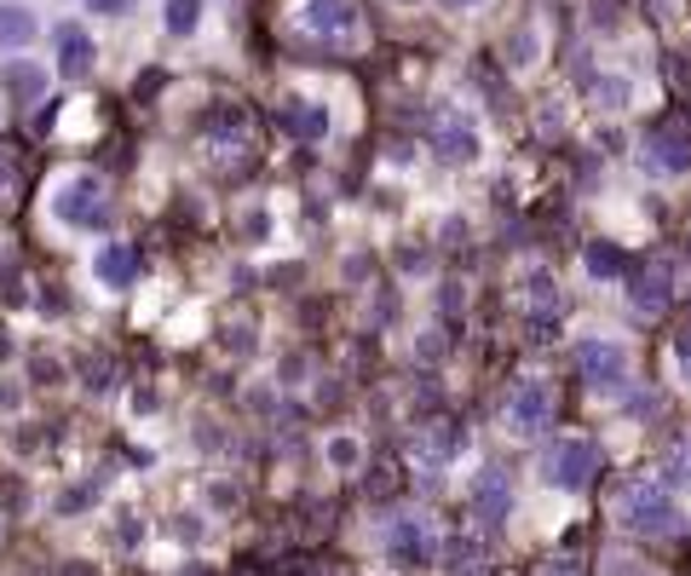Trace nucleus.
Here are the masks:
<instances>
[{
  "label": "nucleus",
  "mask_w": 691,
  "mask_h": 576,
  "mask_svg": "<svg viewBox=\"0 0 691 576\" xmlns=\"http://www.w3.org/2000/svg\"><path fill=\"white\" fill-rule=\"evenodd\" d=\"M611 514H617L622 530H634V537H675V530H680V507H675V496H668L657 479L617 484Z\"/></svg>",
  "instance_id": "nucleus-1"
},
{
  "label": "nucleus",
  "mask_w": 691,
  "mask_h": 576,
  "mask_svg": "<svg viewBox=\"0 0 691 576\" xmlns=\"http://www.w3.org/2000/svg\"><path fill=\"white\" fill-rule=\"evenodd\" d=\"M53 219L70 231H99L110 226V185L99 173H70L53 185Z\"/></svg>",
  "instance_id": "nucleus-2"
},
{
  "label": "nucleus",
  "mask_w": 691,
  "mask_h": 576,
  "mask_svg": "<svg viewBox=\"0 0 691 576\" xmlns=\"http://www.w3.org/2000/svg\"><path fill=\"white\" fill-rule=\"evenodd\" d=\"M640 168L652 173V180H686L691 173V127H686V116H663V122L645 127Z\"/></svg>",
  "instance_id": "nucleus-3"
},
{
  "label": "nucleus",
  "mask_w": 691,
  "mask_h": 576,
  "mask_svg": "<svg viewBox=\"0 0 691 576\" xmlns=\"http://www.w3.org/2000/svg\"><path fill=\"white\" fill-rule=\"evenodd\" d=\"M599 445L594 438H553V445L542 450V484H553V491H588V484L599 479Z\"/></svg>",
  "instance_id": "nucleus-4"
},
{
  "label": "nucleus",
  "mask_w": 691,
  "mask_h": 576,
  "mask_svg": "<svg viewBox=\"0 0 691 576\" xmlns=\"http://www.w3.org/2000/svg\"><path fill=\"white\" fill-rule=\"evenodd\" d=\"M502 421L513 438H542L553 427V392L548 381H537V375H525V381L507 387V404H502Z\"/></svg>",
  "instance_id": "nucleus-5"
},
{
  "label": "nucleus",
  "mask_w": 691,
  "mask_h": 576,
  "mask_svg": "<svg viewBox=\"0 0 691 576\" xmlns=\"http://www.w3.org/2000/svg\"><path fill=\"white\" fill-rule=\"evenodd\" d=\"M629 306L634 318H663L668 306H675V265H668V254H645L640 265H629Z\"/></svg>",
  "instance_id": "nucleus-6"
},
{
  "label": "nucleus",
  "mask_w": 691,
  "mask_h": 576,
  "mask_svg": "<svg viewBox=\"0 0 691 576\" xmlns=\"http://www.w3.org/2000/svg\"><path fill=\"white\" fill-rule=\"evenodd\" d=\"M571 369H576V381L594 387V392H611L629 381V346H617V341H576L571 352Z\"/></svg>",
  "instance_id": "nucleus-7"
},
{
  "label": "nucleus",
  "mask_w": 691,
  "mask_h": 576,
  "mask_svg": "<svg viewBox=\"0 0 691 576\" xmlns=\"http://www.w3.org/2000/svg\"><path fill=\"white\" fill-rule=\"evenodd\" d=\"M387 560H392V565H404V571L433 565V560H438V537H433V525L421 519V514H398L392 530H387Z\"/></svg>",
  "instance_id": "nucleus-8"
},
{
  "label": "nucleus",
  "mask_w": 691,
  "mask_h": 576,
  "mask_svg": "<svg viewBox=\"0 0 691 576\" xmlns=\"http://www.w3.org/2000/svg\"><path fill=\"white\" fill-rule=\"evenodd\" d=\"M427 139H433V157L450 162V168H461V162L479 157V133H473V122H467L461 110H438Z\"/></svg>",
  "instance_id": "nucleus-9"
},
{
  "label": "nucleus",
  "mask_w": 691,
  "mask_h": 576,
  "mask_svg": "<svg viewBox=\"0 0 691 576\" xmlns=\"http://www.w3.org/2000/svg\"><path fill=\"white\" fill-rule=\"evenodd\" d=\"M456 450H461V421H450V415H438V421H427V427L415 433V461H421V473H438Z\"/></svg>",
  "instance_id": "nucleus-10"
},
{
  "label": "nucleus",
  "mask_w": 691,
  "mask_h": 576,
  "mask_svg": "<svg viewBox=\"0 0 691 576\" xmlns=\"http://www.w3.org/2000/svg\"><path fill=\"white\" fill-rule=\"evenodd\" d=\"M53 47H58V76H64V81H87V76H93L99 47H93V35H87L81 24H58Z\"/></svg>",
  "instance_id": "nucleus-11"
},
{
  "label": "nucleus",
  "mask_w": 691,
  "mask_h": 576,
  "mask_svg": "<svg viewBox=\"0 0 691 576\" xmlns=\"http://www.w3.org/2000/svg\"><path fill=\"white\" fill-rule=\"evenodd\" d=\"M473 507H479L484 525H507V514H513V479L502 468H479V479H473Z\"/></svg>",
  "instance_id": "nucleus-12"
},
{
  "label": "nucleus",
  "mask_w": 691,
  "mask_h": 576,
  "mask_svg": "<svg viewBox=\"0 0 691 576\" xmlns=\"http://www.w3.org/2000/svg\"><path fill=\"white\" fill-rule=\"evenodd\" d=\"M300 24H306L311 35L341 41V35H352V30H358V7H352V0H306Z\"/></svg>",
  "instance_id": "nucleus-13"
},
{
  "label": "nucleus",
  "mask_w": 691,
  "mask_h": 576,
  "mask_svg": "<svg viewBox=\"0 0 691 576\" xmlns=\"http://www.w3.org/2000/svg\"><path fill=\"white\" fill-rule=\"evenodd\" d=\"M283 127L295 145H323L329 139V110L318 99H283Z\"/></svg>",
  "instance_id": "nucleus-14"
},
{
  "label": "nucleus",
  "mask_w": 691,
  "mask_h": 576,
  "mask_svg": "<svg viewBox=\"0 0 691 576\" xmlns=\"http://www.w3.org/2000/svg\"><path fill=\"white\" fill-rule=\"evenodd\" d=\"M93 272H99L104 288H133V283H139V249H133V242H104L99 260H93Z\"/></svg>",
  "instance_id": "nucleus-15"
},
{
  "label": "nucleus",
  "mask_w": 691,
  "mask_h": 576,
  "mask_svg": "<svg viewBox=\"0 0 691 576\" xmlns=\"http://www.w3.org/2000/svg\"><path fill=\"white\" fill-rule=\"evenodd\" d=\"M583 265H588V277H594V283H617L634 260H629V249H622V242L599 237V242H588V249H583Z\"/></svg>",
  "instance_id": "nucleus-16"
},
{
  "label": "nucleus",
  "mask_w": 691,
  "mask_h": 576,
  "mask_svg": "<svg viewBox=\"0 0 691 576\" xmlns=\"http://www.w3.org/2000/svg\"><path fill=\"white\" fill-rule=\"evenodd\" d=\"M7 93L18 99V104H47L41 93H47V70L41 64H30V58H12L7 64Z\"/></svg>",
  "instance_id": "nucleus-17"
},
{
  "label": "nucleus",
  "mask_w": 691,
  "mask_h": 576,
  "mask_svg": "<svg viewBox=\"0 0 691 576\" xmlns=\"http://www.w3.org/2000/svg\"><path fill=\"white\" fill-rule=\"evenodd\" d=\"M663 491H691V433H675L663 450Z\"/></svg>",
  "instance_id": "nucleus-18"
},
{
  "label": "nucleus",
  "mask_w": 691,
  "mask_h": 576,
  "mask_svg": "<svg viewBox=\"0 0 691 576\" xmlns=\"http://www.w3.org/2000/svg\"><path fill=\"white\" fill-rule=\"evenodd\" d=\"M35 12L30 7H0V53H24L35 41Z\"/></svg>",
  "instance_id": "nucleus-19"
},
{
  "label": "nucleus",
  "mask_w": 691,
  "mask_h": 576,
  "mask_svg": "<svg viewBox=\"0 0 691 576\" xmlns=\"http://www.w3.org/2000/svg\"><path fill=\"white\" fill-rule=\"evenodd\" d=\"M519 288H525V312L530 318H560V288H553L548 272H530Z\"/></svg>",
  "instance_id": "nucleus-20"
},
{
  "label": "nucleus",
  "mask_w": 691,
  "mask_h": 576,
  "mask_svg": "<svg viewBox=\"0 0 691 576\" xmlns=\"http://www.w3.org/2000/svg\"><path fill=\"white\" fill-rule=\"evenodd\" d=\"M162 24H168V35H191L196 24H203V0H168Z\"/></svg>",
  "instance_id": "nucleus-21"
},
{
  "label": "nucleus",
  "mask_w": 691,
  "mask_h": 576,
  "mask_svg": "<svg viewBox=\"0 0 691 576\" xmlns=\"http://www.w3.org/2000/svg\"><path fill=\"white\" fill-rule=\"evenodd\" d=\"M588 93H594L599 110H622V104L634 99V87L622 81V76H594V81H588Z\"/></svg>",
  "instance_id": "nucleus-22"
},
{
  "label": "nucleus",
  "mask_w": 691,
  "mask_h": 576,
  "mask_svg": "<svg viewBox=\"0 0 691 576\" xmlns=\"http://www.w3.org/2000/svg\"><path fill=\"white\" fill-rule=\"evenodd\" d=\"M444 352H450V335H444V329H421L415 358H421V364H444Z\"/></svg>",
  "instance_id": "nucleus-23"
},
{
  "label": "nucleus",
  "mask_w": 691,
  "mask_h": 576,
  "mask_svg": "<svg viewBox=\"0 0 691 576\" xmlns=\"http://www.w3.org/2000/svg\"><path fill=\"white\" fill-rule=\"evenodd\" d=\"M329 461H334V468H341V473H352V468H358V461H364L358 438H334V445H329Z\"/></svg>",
  "instance_id": "nucleus-24"
},
{
  "label": "nucleus",
  "mask_w": 691,
  "mask_h": 576,
  "mask_svg": "<svg viewBox=\"0 0 691 576\" xmlns=\"http://www.w3.org/2000/svg\"><path fill=\"white\" fill-rule=\"evenodd\" d=\"M242 237H249V242H265V237H272V214H265V208L242 214Z\"/></svg>",
  "instance_id": "nucleus-25"
},
{
  "label": "nucleus",
  "mask_w": 691,
  "mask_h": 576,
  "mask_svg": "<svg viewBox=\"0 0 691 576\" xmlns=\"http://www.w3.org/2000/svg\"><path fill=\"white\" fill-rule=\"evenodd\" d=\"M226 346L249 352V346H254V323H242V318H226Z\"/></svg>",
  "instance_id": "nucleus-26"
},
{
  "label": "nucleus",
  "mask_w": 691,
  "mask_h": 576,
  "mask_svg": "<svg viewBox=\"0 0 691 576\" xmlns=\"http://www.w3.org/2000/svg\"><path fill=\"white\" fill-rule=\"evenodd\" d=\"M438 249H461V242H467V219L461 214H450V219H444V226H438Z\"/></svg>",
  "instance_id": "nucleus-27"
},
{
  "label": "nucleus",
  "mask_w": 691,
  "mask_h": 576,
  "mask_svg": "<svg viewBox=\"0 0 691 576\" xmlns=\"http://www.w3.org/2000/svg\"><path fill=\"white\" fill-rule=\"evenodd\" d=\"M438 312L450 318V323L461 318V283H444V288H438Z\"/></svg>",
  "instance_id": "nucleus-28"
},
{
  "label": "nucleus",
  "mask_w": 691,
  "mask_h": 576,
  "mask_svg": "<svg viewBox=\"0 0 691 576\" xmlns=\"http://www.w3.org/2000/svg\"><path fill=\"white\" fill-rule=\"evenodd\" d=\"M675 364H680V381L691 387V329H680V335H675Z\"/></svg>",
  "instance_id": "nucleus-29"
},
{
  "label": "nucleus",
  "mask_w": 691,
  "mask_h": 576,
  "mask_svg": "<svg viewBox=\"0 0 691 576\" xmlns=\"http://www.w3.org/2000/svg\"><path fill=\"white\" fill-rule=\"evenodd\" d=\"M537 576H583V560H571V553H560V560H548Z\"/></svg>",
  "instance_id": "nucleus-30"
},
{
  "label": "nucleus",
  "mask_w": 691,
  "mask_h": 576,
  "mask_svg": "<svg viewBox=\"0 0 691 576\" xmlns=\"http://www.w3.org/2000/svg\"><path fill=\"white\" fill-rule=\"evenodd\" d=\"M369 272H375L369 254H352V260H346V283H369Z\"/></svg>",
  "instance_id": "nucleus-31"
},
{
  "label": "nucleus",
  "mask_w": 691,
  "mask_h": 576,
  "mask_svg": "<svg viewBox=\"0 0 691 576\" xmlns=\"http://www.w3.org/2000/svg\"><path fill=\"white\" fill-rule=\"evenodd\" d=\"M87 12H99V18H116V12H127V0H87Z\"/></svg>",
  "instance_id": "nucleus-32"
},
{
  "label": "nucleus",
  "mask_w": 691,
  "mask_h": 576,
  "mask_svg": "<svg viewBox=\"0 0 691 576\" xmlns=\"http://www.w3.org/2000/svg\"><path fill=\"white\" fill-rule=\"evenodd\" d=\"M156 87H162V70H145V76H139V87H133V93H139V99H150Z\"/></svg>",
  "instance_id": "nucleus-33"
},
{
  "label": "nucleus",
  "mask_w": 691,
  "mask_h": 576,
  "mask_svg": "<svg viewBox=\"0 0 691 576\" xmlns=\"http://www.w3.org/2000/svg\"><path fill=\"white\" fill-rule=\"evenodd\" d=\"M629 415H657V392H640L634 404H629Z\"/></svg>",
  "instance_id": "nucleus-34"
},
{
  "label": "nucleus",
  "mask_w": 691,
  "mask_h": 576,
  "mask_svg": "<svg viewBox=\"0 0 691 576\" xmlns=\"http://www.w3.org/2000/svg\"><path fill=\"white\" fill-rule=\"evenodd\" d=\"M404 272H427V249H404Z\"/></svg>",
  "instance_id": "nucleus-35"
},
{
  "label": "nucleus",
  "mask_w": 691,
  "mask_h": 576,
  "mask_svg": "<svg viewBox=\"0 0 691 576\" xmlns=\"http://www.w3.org/2000/svg\"><path fill=\"white\" fill-rule=\"evenodd\" d=\"M30 369H35V375H41V381H58V364H53V358H35V364H30Z\"/></svg>",
  "instance_id": "nucleus-36"
},
{
  "label": "nucleus",
  "mask_w": 691,
  "mask_h": 576,
  "mask_svg": "<svg viewBox=\"0 0 691 576\" xmlns=\"http://www.w3.org/2000/svg\"><path fill=\"white\" fill-rule=\"evenodd\" d=\"M438 7H450V12H467V7H484V0H438Z\"/></svg>",
  "instance_id": "nucleus-37"
},
{
  "label": "nucleus",
  "mask_w": 691,
  "mask_h": 576,
  "mask_svg": "<svg viewBox=\"0 0 691 576\" xmlns=\"http://www.w3.org/2000/svg\"><path fill=\"white\" fill-rule=\"evenodd\" d=\"M311 576H352V571H346V565H318Z\"/></svg>",
  "instance_id": "nucleus-38"
},
{
  "label": "nucleus",
  "mask_w": 691,
  "mask_h": 576,
  "mask_svg": "<svg viewBox=\"0 0 691 576\" xmlns=\"http://www.w3.org/2000/svg\"><path fill=\"white\" fill-rule=\"evenodd\" d=\"M0 358H12V341H7V329H0Z\"/></svg>",
  "instance_id": "nucleus-39"
},
{
  "label": "nucleus",
  "mask_w": 691,
  "mask_h": 576,
  "mask_svg": "<svg viewBox=\"0 0 691 576\" xmlns=\"http://www.w3.org/2000/svg\"><path fill=\"white\" fill-rule=\"evenodd\" d=\"M686 254H691V226H686Z\"/></svg>",
  "instance_id": "nucleus-40"
}]
</instances>
